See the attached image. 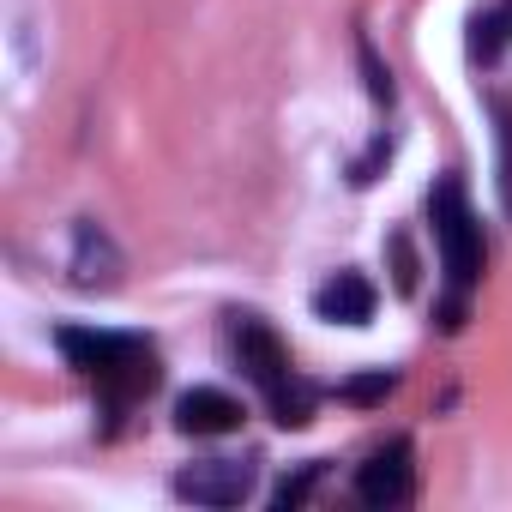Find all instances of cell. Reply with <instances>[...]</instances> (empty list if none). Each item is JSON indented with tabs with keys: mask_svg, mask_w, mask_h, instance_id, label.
I'll list each match as a JSON object with an SVG mask.
<instances>
[{
	"mask_svg": "<svg viewBox=\"0 0 512 512\" xmlns=\"http://www.w3.org/2000/svg\"><path fill=\"white\" fill-rule=\"evenodd\" d=\"M55 344H61L67 368H79V374L103 392L109 410H127V404H139V398L157 386V350H151V338H139V332L61 326Z\"/></svg>",
	"mask_w": 512,
	"mask_h": 512,
	"instance_id": "6da1fadb",
	"label": "cell"
},
{
	"mask_svg": "<svg viewBox=\"0 0 512 512\" xmlns=\"http://www.w3.org/2000/svg\"><path fill=\"white\" fill-rule=\"evenodd\" d=\"M428 223H434V247H440V272H446V308H440V326L446 332H458L464 326V296L476 290V278H482V223H476V211H470V199H464V187L446 175V181H434V193H428Z\"/></svg>",
	"mask_w": 512,
	"mask_h": 512,
	"instance_id": "7a4b0ae2",
	"label": "cell"
},
{
	"mask_svg": "<svg viewBox=\"0 0 512 512\" xmlns=\"http://www.w3.org/2000/svg\"><path fill=\"white\" fill-rule=\"evenodd\" d=\"M229 344H235V362H241V374L260 386L266 398L278 392V386H290L296 380V368H290V350H284V338L260 320V314H235V326H229Z\"/></svg>",
	"mask_w": 512,
	"mask_h": 512,
	"instance_id": "3957f363",
	"label": "cell"
},
{
	"mask_svg": "<svg viewBox=\"0 0 512 512\" xmlns=\"http://www.w3.org/2000/svg\"><path fill=\"white\" fill-rule=\"evenodd\" d=\"M260 482V458H199L175 476V494L193 506H241Z\"/></svg>",
	"mask_w": 512,
	"mask_h": 512,
	"instance_id": "277c9868",
	"label": "cell"
},
{
	"mask_svg": "<svg viewBox=\"0 0 512 512\" xmlns=\"http://www.w3.org/2000/svg\"><path fill=\"white\" fill-rule=\"evenodd\" d=\"M410 494H416L410 440H386V446L356 470V500L374 506V512H392V506H410Z\"/></svg>",
	"mask_w": 512,
	"mask_h": 512,
	"instance_id": "5b68a950",
	"label": "cell"
},
{
	"mask_svg": "<svg viewBox=\"0 0 512 512\" xmlns=\"http://www.w3.org/2000/svg\"><path fill=\"white\" fill-rule=\"evenodd\" d=\"M175 428L193 434V440L235 434V428H241V404H235L229 392H217V386H193V392H181V404H175Z\"/></svg>",
	"mask_w": 512,
	"mask_h": 512,
	"instance_id": "8992f818",
	"label": "cell"
},
{
	"mask_svg": "<svg viewBox=\"0 0 512 512\" xmlns=\"http://www.w3.org/2000/svg\"><path fill=\"white\" fill-rule=\"evenodd\" d=\"M314 314L326 326H368L374 320V284L362 272H332L320 290H314Z\"/></svg>",
	"mask_w": 512,
	"mask_h": 512,
	"instance_id": "52a82bcc",
	"label": "cell"
},
{
	"mask_svg": "<svg viewBox=\"0 0 512 512\" xmlns=\"http://www.w3.org/2000/svg\"><path fill=\"white\" fill-rule=\"evenodd\" d=\"M73 284L79 290H115L121 284V253L97 223L73 229Z\"/></svg>",
	"mask_w": 512,
	"mask_h": 512,
	"instance_id": "ba28073f",
	"label": "cell"
},
{
	"mask_svg": "<svg viewBox=\"0 0 512 512\" xmlns=\"http://www.w3.org/2000/svg\"><path fill=\"white\" fill-rule=\"evenodd\" d=\"M506 49H512V0H500V7H488V13L470 19V61L494 67Z\"/></svg>",
	"mask_w": 512,
	"mask_h": 512,
	"instance_id": "9c48e42d",
	"label": "cell"
},
{
	"mask_svg": "<svg viewBox=\"0 0 512 512\" xmlns=\"http://www.w3.org/2000/svg\"><path fill=\"white\" fill-rule=\"evenodd\" d=\"M266 404H272V416H278L284 428H302V422H314V386H308L302 374H296L290 386H278Z\"/></svg>",
	"mask_w": 512,
	"mask_h": 512,
	"instance_id": "30bf717a",
	"label": "cell"
},
{
	"mask_svg": "<svg viewBox=\"0 0 512 512\" xmlns=\"http://www.w3.org/2000/svg\"><path fill=\"white\" fill-rule=\"evenodd\" d=\"M320 470H326V464H320V458H314V464H302V470H296V476H284V488H278V506H284V512H296V506H302V500H308V488H314V482H320Z\"/></svg>",
	"mask_w": 512,
	"mask_h": 512,
	"instance_id": "8fae6325",
	"label": "cell"
},
{
	"mask_svg": "<svg viewBox=\"0 0 512 512\" xmlns=\"http://www.w3.org/2000/svg\"><path fill=\"white\" fill-rule=\"evenodd\" d=\"M392 386H398V380L380 368V374H368V380H350V386H344V398H350V404H374V398H386Z\"/></svg>",
	"mask_w": 512,
	"mask_h": 512,
	"instance_id": "7c38bea8",
	"label": "cell"
},
{
	"mask_svg": "<svg viewBox=\"0 0 512 512\" xmlns=\"http://www.w3.org/2000/svg\"><path fill=\"white\" fill-rule=\"evenodd\" d=\"M500 199L512 211V109H500Z\"/></svg>",
	"mask_w": 512,
	"mask_h": 512,
	"instance_id": "4fadbf2b",
	"label": "cell"
},
{
	"mask_svg": "<svg viewBox=\"0 0 512 512\" xmlns=\"http://www.w3.org/2000/svg\"><path fill=\"white\" fill-rule=\"evenodd\" d=\"M362 67H368V91H374V103H392V73L374 61V43L362 37Z\"/></svg>",
	"mask_w": 512,
	"mask_h": 512,
	"instance_id": "5bb4252c",
	"label": "cell"
},
{
	"mask_svg": "<svg viewBox=\"0 0 512 512\" xmlns=\"http://www.w3.org/2000/svg\"><path fill=\"white\" fill-rule=\"evenodd\" d=\"M392 278H398V290H416V260H410V247H404V235H392Z\"/></svg>",
	"mask_w": 512,
	"mask_h": 512,
	"instance_id": "9a60e30c",
	"label": "cell"
}]
</instances>
